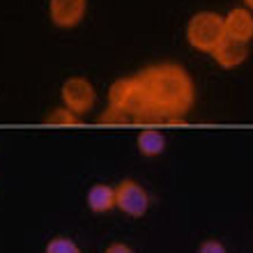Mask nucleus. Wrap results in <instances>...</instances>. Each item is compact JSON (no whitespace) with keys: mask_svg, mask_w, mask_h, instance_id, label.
<instances>
[{"mask_svg":"<svg viewBox=\"0 0 253 253\" xmlns=\"http://www.w3.org/2000/svg\"><path fill=\"white\" fill-rule=\"evenodd\" d=\"M136 76L145 87L152 113L161 122H184L196 101V87L184 67L161 62L140 69Z\"/></svg>","mask_w":253,"mask_h":253,"instance_id":"f257e3e1","label":"nucleus"},{"mask_svg":"<svg viewBox=\"0 0 253 253\" xmlns=\"http://www.w3.org/2000/svg\"><path fill=\"white\" fill-rule=\"evenodd\" d=\"M226 37V23L223 16L216 12H198L187 23V42L196 51L212 53Z\"/></svg>","mask_w":253,"mask_h":253,"instance_id":"f03ea898","label":"nucleus"},{"mask_svg":"<svg viewBox=\"0 0 253 253\" xmlns=\"http://www.w3.org/2000/svg\"><path fill=\"white\" fill-rule=\"evenodd\" d=\"M60 94H62V101H65V106L76 113L81 118L83 113H87L90 108L94 106V101H97V92H94L92 83L83 76H72V79H67L60 87Z\"/></svg>","mask_w":253,"mask_h":253,"instance_id":"7ed1b4c3","label":"nucleus"},{"mask_svg":"<svg viewBox=\"0 0 253 253\" xmlns=\"http://www.w3.org/2000/svg\"><path fill=\"white\" fill-rule=\"evenodd\" d=\"M115 196H118V207L125 214L133 216V219H140L147 212V207H150L147 191L133 180H122L115 187Z\"/></svg>","mask_w":253,"mask_h":253,"instance_id":"20e7f679","label":"nucleus"},{"mask_svg":"<svg viewBox=\"0 0 253 253\" xmlns=\"http://www.w3.org/2000/svg\"><path fill=\"white\" fill-rule=\"evenodd\" d=\"M87 9V0H51L48 16L58 28L79 26Z\"/></svg>","mask_w":253,"mask_h":253,"instance_id":"39448f33","label":"nucleus"},{"mask_svg":"<svg viewBox=\"0 0 253 253\" xmlns=\"http://www.w3.org/2000/svg\"><path fill=\"white\" fill-rule=\"evenodd\" d=\"M214 60L219 62L221 67H226V69H233V67H240L242 62L247 60L249 55V44H244V42L240 40H233V37H223V42H221L219 46L212 51Z\"/></svg>","mask_w":253,"mask_h":253,"instance_id":"423d86ee","label":"nucleus"},{"mask_svg":"<svg viewBox=\"0 0 253 253\" xmlns=\"http://www.w3.org/2000/svg\"><path fill=\"white\" fill-rule=\"evenodd\" d=\"M226 23V35L233 40H240L244 44L253 40V14L249 9H230L228 16L223 19Z\"/></svg>","mask_w":253,"mask_h":253,"instance_id":"0eeeda50","label":"nucleus"},{"mask_svg":"<svg viewBox=\"0 0 253 253\" xmlns=\"http://www.w3.org/2000/svg\"><path fill=\"white\" fill-rule=\"evenodd\" d=\"M87 207L92 210L94 214H104L111 212L113 207H118V196H115V187H108V184H92L90 191H87Z\"/></svg>","mask_w":253,"mask_h":253,"instance_id":"6e6552de","label":"nucleus"},{"mask_svg":"<svg viewBox=\"0 0 253 253\" xmlns=\"http://www.w3.org/2000/svg\"><path fill=\"white\" fill-rule=\"evenodd\" d=\"M166 150V136L157 129H145L138 133V152L143 157H159Z\"/></svg>","mask_w":253,"mask_h":253,"instance_id":"1a4fd4ad","label":"nucleus"},{"mask_svg":"<svg viewBox=\"0 0 253 253\" xmlns=\"http://www.w3.org/2000/svg\"><path fill=\"white\" fill-rule=\"evenodd\" d=\"M44 122L46 125H65V126H74V125H79L81 122V118L76 113H72L67 106H62V108H53L51 113L44 118Z\"/></svg>","mask_w":253,"mask_h":253,"instance_id":"9d476101","label":"nucleus"},{"mask_svg":"<svg viewBox=\"0 0 253 253\" xmlns=\"http://www.w3.org/2000/svg\"><path fill=\"white\" fill-rule=\"evenodd\" d=\"M44 253H83V251H81V247L72 240V237L60 235V237H53V240L48 242Z\"/></svg>","mask_w":253,"mask_h":253,"instance_id":"9b49d317","label":"nucleus"},{"mask_svg":"<svg viewBox=\"0 0 253 253\" xmlns=\"http://www.w3.org/2000/svg\"><path fill=\"white\" fill-rule=\"evenodd\" d=\"M131 118L122 111V108H115V106H108L104 113L99 115V122L101 125H125V122H129Z\"/></svg>","mask_w":253,"mask_h":253,"instance_id":"f8f14e48","label":"nucleus"},{"mask_svg":"<svg viewBox=\"0 0 253 253\" xmlns=\"http://www.w3.org/2000/svg\"><path fill=\"white\" fill-rule=\"evenodd\" d=\"M196 253H228V249L219 240H205V242H200V247Z\"/></svg>","mask_w":253,"mask_h":253,"instance_id":"ddd939ff","label":"nucleus"},{"mask_svg":"<svg viewBox=\"0 0 253 253\" xmlns=\"http://www.w3.org/2000/svg\"><path fill=\"white\" fill-rule=\"evenodd\" d=\"M104 253H136L129 244H122V242H113L111 247H106V251Z\"/></svg>","mask_w":253,"mask_h":253,"instance_id":"4468645a","label":"nucleus"},{"mask_svg":"<svg viewBox=\"0 0 253 253\" xmlns=\"http://www.w3.org/2000/svg\"><path fill=\"white\" fill-rule=\"evenodd\" d=\"M244 2H247V7H251L253 9V0H244Z\"/></svg>","mask_w":253,"mask_h":253,"instance_id":"2eb2a0df","label":"nucleus"}]
</instances>
